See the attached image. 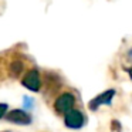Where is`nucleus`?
<instances>
[{"instance_id":"6e6552de","label":"nucleus","mask_w":132,"mask_h":132,"mask_svg":"<svg viewBox=\"0 0 132 132\" xmlns=\"http://www.w3.org/2000/svg\"><path fill=\"white\" fill-rule=\"evenodd\" d=\"M7 112V104H0V118H3Z\"/></svg>"},{"instance_id":"423d86ee","label":"nucleus","mask_w":132,"mask_h":132,"mask_svg":"<svg viewBox=\"0 0 132 132\" xmlns=\"http://www.w3.org/2000/svg\"><path fill=\"white\" fill-rule=\"evenodd\" d=\"M23 63L21 61H12V65H10V75H12L13 78L19 77V75L23 72Z\"/></svg>"},{"instance_id":"7ed1b4c3","label":"nucleus","mask_w":132,"mask_h":132,"mask_svg":"<svg viewBox=\"0 0 132 132\" xmlns=\"http://www.w3.org/2000/svg\"><path fill=\"white\" fill-rule=\"evenodd\" d=\"M24 87L30 91H38L41 87V80H40V74L37 70H30L29 72H26L23 81H21Z\"/></svg>"},{"instance_id":"f03ea898","label":"nucleus","mask_w":132,"mask_h":132,"mask_svg":"<svg viewBox=\"0 0 132 132\" xmlns=\"http://www.w3.org/2000/svg\"><path fill=\"white\" fill-rule=\"evenodd\" d=\"M64 123L70 129H80L85 123V117L78 109H71L64 115Z\"/></svg>"},{"instance_id":"1a4fd4ad","label":"nucleus","mask_w":132,"mask_h":132,"mask_svg":"<svg viewBox=\"0 0 132 132\" xmlns=\"http://www.w3.org/2000/svg\"><path fill=\"white\" fill-rule=\"evenodd\" d=\"M129 75H131V80H132V68L129 70Z\"/></svg>"},{"instance_id":"39448f33","label":"nucleus","mask_w":132,"mask_h":132,"mask_svg":"<svg viewBox=\"0 0 132 132\" xmlns=\"http://www.w3.org/2000/svg\"><path fill=\"white\" fill-rule=\"evenodd\" d=\"M7 119L13 123H19V125H29V123H31V117L23 109H13L12 112L7 114Z\"/></svg>"},{"instance_id":"f257e3e1","label":"nucleus","mask_w":132,"mask_h":132,"mask_svg":"<svg viewBox=\"0 0 132 132\" xmlns=\"http://www.w3.org/2000/svg\"><path fill=\"white\" fill-rule=\"evenodd\" d=\"M74 104H75V97L71 92H64L60 97L55 100L54 102V108L58 114H64L65 115L68 111L74 109Z\"/></svg>"},{"instance_id":"0eeeda50","label":"nucleus","mask_w":132,"mask_h":132,"mask_svg":"<svg viewBox=\"0 0 132 132\" xmlns=\"http://www.w3.org/2000/svg\"><path fill=\"white\" fill-rule=\"evenodd\" d=\"M33 98H29V97H24L23 98V106H26V108H31V105H33Z\"/></svg>"},{"instance_id":"20e7f679","label":"nucleus","mask_w":132,"mask_h":132,"mask_svg":"<svg viewBox=\"0 0 132 132\" xmlns=\"http://www.w3.org/2000/svg\"><path fill=\"white\" fill-rule=\"evenodd\" d=\"M114 95H115V89H106L105 92H102V94H100L97 98H94L92 101H89V104H88L89 109L97 111L98 106H101L102 104L111 105V101H112V98H114Z\"/></svg>"}]
</instances>
